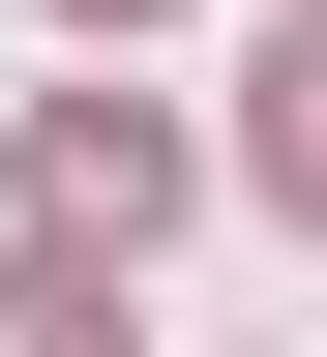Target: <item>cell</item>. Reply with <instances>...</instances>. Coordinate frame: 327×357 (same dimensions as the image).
Instances as JSON below:
<instances>
[{
	"label": "cell",
	"mask_w": 327,
	"mask_h": 357,
	"mask_svg": "<svg viewBox=\"0 0 327 357\" xmlns=\"http://www.w3.org/2000/svg\"><path fill=\"white\" fill-rule=\"evenodd\" d=\"M60 30H149V0H60Z\"/></svg>",
	"instance_id": "obj_4"
},
{
	"label": "cell",
	"mask_w": 327,
	"mask_h": 357,
	"mask_svg": "<svg viewBox=\"0 0 327 357\" xmlns=\"http://www.w3.org/2000/svg\"><path fill=\"white\" fill-rule=\"evenodd\" d=\"M149 208H178V119L60 89V119H30V238H149Z\"/></svg>",
	"instance_id": "obj_1"
},
{
	"label": "cell",
	"mask_w": 327,
	"mask_h": 357,
	"mask_svg": "<svg viewBox=\"0 0 327 357\" xmlns=\"http://www.w3.org/2000/svg\"><path fill=\"white\" fill-rule=\"evenodd\" d=\"M268 208H327V0L268 30Z\"/></svg>",
	"instance_id": "obj_3"
},
{
	"label": "cell",
	"mask_w": 327,
	"mask_h": 357,
	"mask_svg": "<svg viewBox=\"0 0 327 357\" xmlns=\"http://www.w3.org/2000/svg\"><path fill=\"white\" fill-rule=\"evenodd\" d=\"M0 357H119L89 328V238H0Z\"/></svg>",
	"instance_id": "obj_2"
}]
</instances>
